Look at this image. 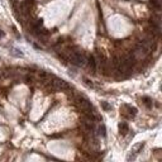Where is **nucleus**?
Wrapping results in <instances>:
<instances>
[{
	"label": "nucleus",
	"instance_id": "obj_1",
	"mask_svg": "<svg viewBox=\"0 0 162 162\" xmlns=\"http://www.w3.org/2000/svg\"><path fill=\"white\" fill-rule=\"evenodd\" d=\"M136 114H137V109H136V108H132V106H129V105H123V108H122V115H123L125 119L133 118Z\"/></svg>",
	"mask_w": 162,
	"mask_h": 162
},
{
	"label": "nucleus",
	"instance_id": "obj_2",
	"mask_svg": "<svg viewBox=\"0 0 162 162\" xmlns=\"http://www.w3.org/2000/svg\"><path fill=\"white\" fill-rule=\"evenodd\" d=\"M86 65L89 67V70H90V72H95V70H96V60H95V57L94 56H88L86 58Z\"/></svg>",
	"mask_w": 162,
	"mask_h": 162
},
{
	"label": "nucleus",
	"instance_id": "obj_3",
	"mask_svg": "<svg viewBox=\"0 0 162 162\" xmlns=\"http://www.w3.org/2000/svg\"><path fill=\"white\" fill-rule=\"evenodd\" d=\"M119 130H120V134H125L129 130L128 128V124L124 123V122H122V123H119Z\"/></svg>",
	"mask_w": 162,
	"mask_h": 162
},
{
	"label": "nucleus",
	"instance_id": "obj_4",
	"mask_svg": "<svg viewBox=\"0 0 162 162\" xmlns=\"http://www.w3.org/2000/svg\"><path fill=\"white\" fill-rule=\"evenodd\" d=\"M150 4H151V7L156 9L157 12L161 9V5H160V0H150Z\"/></svg>",
	"mask_w": 162,
	"mask_h": 162
},
{
	"label": "nucleus",
	"instance_id": "obj_5",
	"mask_svg": "<svg viewBox=\"0 0 162 162\" xmlns=\"http://www.w3.org/2000/svg\"><path fill=\"white\" fill-rule=\"evenodd\" d=\"M143 143H138V145H134L133 146V150H132V152H134V155H137V153H139V151L143 148Z\"/></svg>",
	"mask_w": 162,
	"mask_h": 162
},
{
	"label": "nucleus",
	"instance_id": "obj_6",
	"mask_svg": "<svg viewBox=\"0 0 162 162\" xmlns=\"http://www.w3.org/2000/svg\"><path fill=\"white\" fill-rule=\"evenodd\" d=\"M143 104H145L147 108H151V106H152V100H151L150 98L145 96V98H143Z\"/></svg>",
	"mask_w": 162,
	"mask_h": 162
},
{
	"label": "nucleus",
	"instance_id": "obj_7",
	"mask_svg": "<svg viewBox=\"0 0 162 162\" xmlns=\"http://www.w3.org/2000/svg\"><path fill=\"white\" fill-rule=\"evenodd\" d=\"M98 130H99V134L100 136H103V137H105V125L104 124H101V125H99V128H98Z\"/></svg>",
	"mask_w": 162,
	"mask_h": 162
},
{
	"label": "nucleus",
	"instance_id": "obj_8",
	"mask_svg": "<svg viewBox=\"0 0 162 162\" xmlns=\"http://www.w3.org/2000/svg\"><path fill=\"white\" fill-rule=\"evenodd\" d=\"M101 106L104 108V110H110V109H111V106L108 104L106 101H103V103H101Z\"/></svg>",
	"mask_w": 162,
	"mask_h": 162
},
{
	"label": "nucleus",
	"instance_id": "obj_9",
	"mask_svg": "<svg viewBox=\"0 0 162 162\" xmlns=\"http://www.w3.org/2000/svg\"><path fill=\"white\" fill-rule=\"evenodd\" d=\"M84 84L86 85L88 88H94V85H93V82H90V81L88 80V79H84Z\"/></svg>",
	"mask_w": 162,
	"mask_h": 162
},
{
	"label": "nucleus",
	"instance_id": "obj_10",
	"mask_svg": "<svg viewBox=\"0 0 162 162\" xmlns=\"http://www.w3.org/2000/svg\"><path fill=\"white\" fill-rule=\"evenodd\" d=\"M0 37H3V32H0Z\"/></svg>",
	"mask_w": 162,
	"mask_h": 162
}]
</instances>
